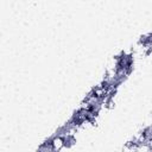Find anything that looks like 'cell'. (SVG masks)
<instances>
[{"label":"cell","mask_w":152,"mask_h":152,"mask_svg":"<svg viewBox=\"0 0 152 152\" xmlns=\"http://www.w3.org/2000/svg\"><path fill=\"white\" fill-rule=\"evenodd\" d=\"M50 144H51V146H52V150L59 151V150H62V148L65 146V139H64L63 137H56V138H53V139L50 141Z\"/></svg>","instance_id":"cell-1"}]
</instances>
